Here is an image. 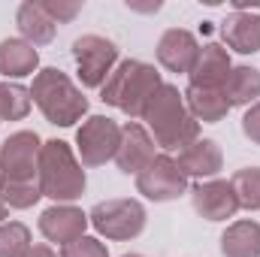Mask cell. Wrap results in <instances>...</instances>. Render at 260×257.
<instances>
[{
  "instance_id": "1",
  "label": "cell",
  "mask_w": 260,
  "mask_h": 257,
  "mask_svg": "<svg viewBox=\"0 0 260 257\" xmlns=\"http://www.w3.org/2000/svg\"><path fill=\"white\" fill-rule=\"evenodd\" d=\"M142 121L148 124V133L154 139V145H160L164 151H182L191 142L200 139V121L188 112L185 94L176 85H160L154 91V97L148 100Z\"/></svg>"
},
{
  "instance_id": "2",
  "label": "cell",
  "mask_w": 260,
  "mask_h": 257,
  "mask_svg": "<svg viewBox=\"0 0 260 257\" xmlns=\"http://www.w3.org/2000/svg\"><path fill=\"white\" fill-rule=\"evenodd\" d=\"M164 85L160 73L145 61H136V58H127V61H118V67L109 73V79L103 82L100 88V100L106 106H115L121 109L130 118H142L148 100L154 97V91Z\"/></svg>"
},
{
  "instance_id": "3",
  "label": "cell",
  "mask_w": 260,
  "mask_h": 257,
  "mask_svg": "<svg viewBox=\"0 0 260 257\" xmlns=\"http://www.w3.org/2000/svg\"><path fill=\"white\" fill-rule=\"evenodd\" d=\"M30 100L43 112V118L55 127H73L88 112V97L76 88V82L58 67H46L34 76Z\"/></svg>"
},
{
  "instance_id": "4",
  "label": "cell",
  "mask_w": 260,
  "mask_h": 257,
  "mask_svg": "<svg viewBox=\"0 0 260 257\" xmlns=\"http://www.w3.org/2000/svg\"><path fill=\"white\" fill-rule=\"evenodd\" d=\"M37 182H40V194L49 197V200H55V203H73L88 188L85 170H82L73 145L64 142V139L43 142Z\"/></svg>"
},
{
  "instance_id": "5",
  "label": "cell",
  "mask_w": 260,
  "mask_h": 257,
  "mask_svg": "<svg viewBox=\"0 0 260 257\" xmlns=\"http://www.w3.org/2000/svg\"><path fill=\"white\" fill-rule=\"evenodd\" d=\"M145 206L139 200H130V197H115V200H103L97 203L91 212H88V221L91 227L112 239V242H130L136 239L142 230H145Z\"/></svg>"
},
{
  "instance_id": "6",
  "label": "cell",
  "mask_w": 260,
  "mask_h": 257,
  "mask_svg": "<svg viewBox=\"0 0 260 257\" xmlns=\"http://www.w3.org/2000/svg\"><path fill=\"white\" fill-rule=\"evenodd\" d=\"M73 58L85 88H103L109 73L118 67V46L100 34H85L73 43Z\"/></svg>"
},
{
  "instance_id": "7",
  "label": "cell",
  "mask_w": 260,
  "mask_h": 257,
  "mask_svg": "<svg viewBox=\"0 0 260 257\" xmlns=\"http://www.w3.org/2000/svg\"><path fill=\"white\" fill-rule=\"evenodd\" d=\"M118 145H121V124L106 115H91L76 130V151L82 167H103L106 160H115Z\"/></svg>"
},
{
  "instance_id": "8",
  "label": "cell",
  "mask_w": 260,
  "mask_h": 257,
  "mask_svg": "<svg viewBox=\"0 0 260 257\" xmlns=\"http://www.w3.org/2000/svg\"><path fill=\"white\" fill-rule=\"evenodd\" d=\"M43 142L34 130H15L0 145V173L3 182H37L40 176Z\"/></svg>"
},
{
  "instance_id": "9",
  "label": "cell",
  "mask_w": 260,
  "mask_h": 257,
  "mask_svg": "<svg viewBox=\"0 0 260 257\" xmlns=\"http://www.w3.org/2000/svg\"><path fill=\"white\" fill-rule=\"evenodd\" d=\"M136 191L142 194L145 200L170 203V200H179L182 194L188 191V176L179 170L176 157L157 154V157L136 176Z\"/></svg>"
},
{
  "instance_id": "10",
  "label": "cell",
  "mask_w": 260,
  "mask_h": 257,
  "mask_svg": "<svg viewBox=\"0 0 260 257\" xmlns=\"http://www.w3.org/2000/svg\"><path fill=\"white\" fill-rule=\"evenodd\" d=\"M88 224H91L88 215L79 206H73V203H55V206H49L40 215V233L49 242L61 245V248L70 245V242H76V239H82Z\"/></svg>"
},
{
  "instance_id": "11",
  "label": "cell",
  "mask_w": 260,
  "mask_h": 257,
  "mask_svg": "<svg viewBox=\"0 0 260 257\" xmlns=\"http://www.w3.org/2000/svg\"><path fill=\"white\" fill-rule=\"evenodd\" d=\"M191 203H194V212L206 221H227L239 212V200L230 188V182L224 179L197 182L191 188Z\"/></svg>"
},
{
  "instance_id": "12",
  "label": "cell",
  "mask_w": 260,
  "mask_h": 257,
  "mask_svg": "<svg viewBox=\"0 0 260 257\" xmlns=\"http://www.w3.org/2000/svg\"><path fill=\"white\" fill-rule=\"evenodd\" d=\"M154 139L139 121L121 124V145L115 151V164L124 176H139L151 160H154Z\"/></svg>"
},
{
  "instance_id": "13",
  "label": "cell",
  "mask_w": 260,
  "mask_h": 257,
  "mask_svg": "<svg viewBox=\"0 0 260 257\" xmlns=\"http://www.w3.org/2000/svg\"><path fill=\"white\" fill-rule=\"evenodd\" d=\"M200 43L191 30L185 27H170L157 40V64L170 73H191L200 58Z\"/></svg>"
},
{
  "instance_id": "14",
  "label": "cell",
  "mask_w": 260,
  "mask_h": 257,
  "mask_svg": "<svg viewBox=\"0 0 260 257\" xmlns=\"http://www.w3.org/2000/svg\"><path fill=\"white\" fill-rule=\"evenodd\" d=\"M230 70H233V64H230V55H227V49H221L218 43H206V46L200 49V58H197L194 70L188 73V79H191V88L224 91Z\"/></svg>"
},
{
  "instance_id": "15",
  "label": "cell",
  "mask_w": 260,
  "mask_h": 257,
  "mask_svg": "<svg viewBox=\"0 0 260 257\" xmlns=\"http://www.w3.org/2000/svg\"><path fill=\"white\" fill-rule=\"evenodd\" d=\"M176 164H179V170H182L188 179L209 182V179H215V176L221 173L224 154H221V148H218L215 139H197V142H191L188 148L179 151Z\"/></svg>"
},
{
  "instance_id": "16",
  "label": "cell",
  "mask_w": 260,
  "mask_h": 257,
  "mask_svg": "<svg viewBox=\"0 0 260 257\" xmlns=\"http://www.w3.org/2000/svg\"><path fill=\"white\" fill-rule=\"evenodd\" d=\"M221 40L227 49L239 55H257L260 52V15L251 12H233L227 21H221Z\"/></svg>"
},
{
  "instance_id": "17",
  "label": "cell",
  "mask_w": 260,
  "mask_h": 257,
  "mask_svg": "<svg viewBox=\"0 0 260 257\" xmlns=\"http://www.w3.org/2000/svg\"><path fill=\"white\" fill-rule=\"evenodd\" d=\"M0 73L6 76V82L12 79H24V76H34L40 73V52L24 43L21 37H9L0 43Z\"/></svg>"
},
{
  "instance_id": "18",
  "label": "cell",
  "mask_w": 260,
  "mask_h": 257,
  "mask_svg": "<svg viewBox=\"0 0 260 257\" xmlns=\"http://www.w3.org/2000/svg\"><path fill=\"white\" fill-rule=\"evenodd\" d=\"M15 24H18L21 40L30 43L34 49H37V46H49V43L55 40V30H58V24L43 12L40 0H27V3H21L18 12H15Z\"/></svg>"
},
{
  "instance_id": "19",
  "label": "cell",
  "mask_w": 260,
  "mask_h": 257,
  "mask_svg": "<svg viewBox=\"0 0 260 257\" xmlns=\"http://www.w3.org/2000/svg\"><path fill=\"white\" fill-rule=\"evenodd\" d=\"M224 257H260V224L257 221H233L221 233Z\"/></svg>"
},
{
  "instance_id": "20",
  "label": "cell",
  "mask_w": 260,
  "mask_h": 257,
  "mask_svg": "<svg viewBox=\"0 0 260 257\" xmlns=\"http://www.w3.org/2000/svg\"><path fill=\"white\" fill-rule=\"evenodd\" d=\"M185 103H188V112L194 115V121H203V124H218L230 112V103H227L224 91H209V88H191L188 85Z\"/></svg>"
},
{
  "instance_id": "21",
  "label": "cell",
  "mask_w": 260,
  "mask_h": 257,
  "mask_svg": "<svg viewBox=\"0 0 260 257\" xmlns=\"http://www.w3.org/2000/svg\"><path fill=\"white\" fill-rule=\"evenodd\" d=\"M224 94H227L230 109L233 106H254L260 100V70H254V67H248V64L233 67L230 76H227Z\"/></svg>"
},
{
  "instance_id": "22",
  "label": "cell",
  "mask_w": 260,
  "mask_h": 257,
  "mask_svg": "<svg viewBox=\"0 0 260 257\" xmlns=\"http://www.w3.org/2000/svg\"><path fill=\"white\" fill-rule=\"evenodd\" d=\"M30 106V88L21 82H0V121H21L27 118Z\"/></svg>"
},
{
  "instance_id": "23",
  "label": "cell",
  "mask_w": 260,
  "mask_h": 257,
  "mask_svg": "<svg viewBox=\"0 0 260 257\" xmlns=\"http://www.w3.org/2000/svg\"><path fill=\"white\" fill-rule=\"evenodd\" d=\"M230 188L239 200V209L260 212V167H245V170L233 173Z\"/></svg>"
},
{
  "instance_id": "24",
  "label": "cell",
  "mask_w": 260,
  "mask_h": 257,
  "mask_svg": "<svg viewBox=\"0 0 260 257\" xmlns=\"http://www.w3.org/2000/svg\"><path fill=\"white\" fill-rule=\"evenodd\" d=\"M30 251V230L21 221L0 224V257H24Z\"/></svg>"
},
{
  "instance_id": "25",
  "label": "cell",
  "mask_w": 260,
  "mask_h": 257,
  "mask_svg": "<svg viewBox=\"0 0 260 257\" xmlns=\"http://www.w3.org/2000/svg\"><path fill=\"white\" fill-rule=\"evenodd\" d=\"M0 197L9 209H30L40 203V182H3Z\"/></svg>"
},
{
  "instance_id": "26",
  "label": "cell",
  "mask_w": 260,
  "mask_h": 257,
  "mask_svg": "<svg viewBox=\"0 0 260 257\" xmlns=\"http://www.w3.org/2000/svg\"><path fill=\"white\" fill-rule=\"evenodd\" d=\"M61 257H109V251H106V245H103L100 239L82 236V239L64 245V248H61Z\"/></svg>"
},
{
  "instance_id": "27",
  "label": "cell",
  "mask_w": 260,
  "mask_h": 257,
  "mask_svg": "<svg viewBox=\"0 0 260 257\" xmlns=\"http://www.w3.org/2000/svg\"><path fill=\"white\" fill-rule=\"evenodd\" d=\"M40 6H43V12H46L55 24L76 18V15H79V9H82V3H49V0H40Z\"/></svg>"
},
{
  "instance_id": "28",
  "label": "cell",
  "mask_w": 260,
  "mask_h": 257,
  "mask_svg": "<svg viewBox=\"0 0 260 257\" xmlns=\"http://www.w3.org/2000/svg\"><path fill=\"white\" fill-rule=\"evenodd\" d=\"M242 133H245V139H251L254 145H260V100L254 106L245 109V115H242Z\"/></svg>"
},
{
  "instance_id": "29",
  "label": "cell",
  "mask_w": 260,
  "mask_h": 257,
  "mask_svg": "<svg viewBox=\"0 0 260 257\" xmlns=\"http://www.w3.org/2000/svg\"><path fill=\"white\" fill-rule=\"evenodd\" d=\"M24 257H58V254H55L49 245H30V251H27Z\"/></svg>"
},
{
  "instance_id": "30",
  "label": "cell",
  "mask_w": 260,
  "mask_h": 257,
  "mask_svg": "<svg viewBox=\"0 0 260 257\" xmlns=\"http://www.w3.org/2000/svg\"><path fill=\"white\" fill-rule=\"evenodd\" d=\"M6 218H9V206H6V203H3V197H0V224H3Z\"/></svg>"
},
{
  "instance_id": "31",
  "label": "cell",
  "mask_w": 260,
  "mask_h": 257,
  "mask_svg": "<svg viewBox=\"0 0 260 257\" xmlns=\"http://www.w3.org/2000/svg\"><path fill=\"white\" fill-rule=\"evenodd\" d=\"M121 257H142V254H121Z\"/></svg>"
},
{
  "instance_id": "32",
  "label": "cell",
  "mask_w": 260,
  "mask_h": 257,
  "mask_svg": "<svg viewBox=\"0 0 260 257\" xmlns=\"http://www.w3.org/2000/svg\"><path fill=\"white\" fill-rule=\"evenodd\" d=\"M0 185H3V173H0Z\"/></svg>"
}]
</instances>
